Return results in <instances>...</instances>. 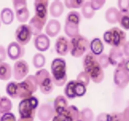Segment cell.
I'll return each mask as SVG.
<instances>
[{
  "label": "cell",
  "instance_id": "6da1fadb",
  "mask_svg": "<svg viewBox=\"0 0 129 121\" xmlns=\"http://www.w3.org/2000/svg\"><path fill=\"white\" fill-rule=\"evenodd\" d=\"M82 66L84 71L89 75L90 80L94 83L100 84L103 81L105 73L99 63L98 56L89 51L83 57Z\"/></svg>",
  "mask_w": 129,
  "mask_h": 121
},
{
  "label": "cell",
  "instance_id": "7a4b0ae2",
  "mask_svg": "<svg viewBox=\"0 0 129 121\" xmlns=\"http://www.w3.org/2000/svg\"><path fill=\"white\" fill-rule=\"evenodd\" d=\"M67 63L62 57L54 58L51 64V75L54 86L61 87L67 81Z\"/></svg>",
  "mask_w": 129,
  "mask_h": 121
},
{
  "label": "cell",
  "instance_id": "3957f363",
  "mask_svg": "<svg viewBox=\"0 0 129 121\" xmlns=\"http://www.w3.org/2000/svg\"><path fill=\"white\" fill-rule=\"evenodd\" d=\"M103 40L111 47L122 48L126 42V34L119 27H114L105 32Z\"/></svg>",
  "mask_w": 129,
  "mask_h": 121
},
{
  "label": "cell",
  "instance_id": "277c9868",
  "mask_svg": "<svg viewBox=\"0 0 129 121\" xmlns=\"http://www.w3.org/2000/svg\"><path fill=\"white\" fill-rule=\"evenodd\" d=\"M82 20V16L77 11H70L67 15L64 25V32L68 37L74 38L80 34L79 25Z\"/></svg>",
  "mask_w": 129,
  "mask_h": 121
},
{
  "label": "cell",
  "instance_id": "5b68a950",
  "mask_svg": "<svg viewBox=\"0 0 129 121\" xmlns=\"http://www.w3.org/2000/svg\"><path fill=\"white\" fill-rule=\"evenodd\" d=\"M39 107V99L36 96L21 100L18 103V111L20 117L34 118Z\"/></svg>",
  "mask_w": 129,
  "mask_h": 121
},
{
  "label": "cell",
  "instance_id": "8992f818",
  "mask_svg": "<svg viewBox=\"0 0 129 121\" xmlns=\"http://www.w3.org/2000/svg\"><path fill=\"white\" fill-rule=\"evenodd\" d=\"M18 99L23 100L28 98L38 91V85L35 76L28 75L23 81L18 82Z\"/></svg>",
  "mask_w": 129,
  "mask_h": 121
},
{
  "label": "cell",
  "instance_id": "52a82bcc",
  "mask_svg": "<svg viewBox=\"0 0 129 121\" xmlns=\"http://www.w3.org/2000/svg\"><path fill=\"white\" fill-rule=\"evenodd\" d=\"M70 53L75 58L84 56L89 52L90 42L85 36L79 34L70 39Z\"/></svg>",
  "mask_w": 129,
  "mask_h": 121
},
{
  "label": "cell",
  "instance_id": "ba28073f",
  "mask_svg": "<svg viewBox=\"0 0 129 121\" xmlns=\"http://www.w3.org/2000/svg\"><path fill=\"white\" fill-rule=\"evenodd\" d=\"M35 78L41 92L44 95H49L53 92L54 85L51 75L46 69L42 68L36 71Z\"/></svg>",
  "mask_w": 129,
  "mask_h": 121
},
{
  "label": "cell",
  "instance_id": "9c48e42d",
  "mask_svg": "<svg viewBox=\"0 0 129 121\" xmlns=\"http://www.w3.org/2000/svg\"><path fill=\"white\" fill-rule=\"evenodd\" d=\"M12 4L18 22L22 23H25L30 18V12L27 8V1L13 0Z\"/></svg>",
  "mask_w": 129,
  "mask_h": 121
},
{
  "label": "cell",
  "instance_id": "30bf717a",
  "mask_svg": "<svg viewBox=\"0 0 129 121\" xmlns=\"http://www.w3.org/2000/svg\"><path fill=\"white\" fill-rule=\"evenodd\" d=\"M113 82L119 90H124L129 85V73L122 66L115 68L113 72Z\"/></svg>",
  "mask_w": 129,
  "mask_h": 121
},
{
  "label": "cell",
  "instance_id": "8fae6325",
  "mask_svg": "<svg viewBox=\"0 0 129 121\" xmlns=\"http://www.w3.org/2000/svg\"><path fill=\"white\" fill-rule=\"evenodd\" d=\"M14 35L15 40H17L16 42L24 46L30 41L33 35L28 24L22 23L15 30Z\"/></svg>",
  "mask_w": 129,
  "mask_h": 121
},
{
  "label": "cell",
  "instance_id": "7c38bea8",
  "mask_svg": "<svg viewBox=\"0 0 129 121\" xmlns=\"http://www.w3.org/2000/svg\"><path fill=\"white\" fill-rule=\"evenodd\" d=\"M29 65L24 59L16 60L12 70V76L16 81L23 80L29 73Z\"/></svg>",
  "mask_w": 129,
  "mask_h": 121
},
{
  "label": "cell",
  "instance_id": "4fadbf2b",
  "mask_svg": "<svg viewBox=\"0 0 129 121\" xmlns=\"http://www.w3.org/2000/svg\"><path fill=\"white\" fill-rule=\"evenodd\" d=\"M7 53L11 60H19L25 54V48L17 42L13 41L10 43L7 46Z\"/></svg>",
  "mask_w": 129,
  "mask_h": 121
},
{
  "label": "cell",
  "instance_id": "5bb4252c",
  "mask_svg": "<svg viewBox=\"0 0 129 121\" xmlns=\"http://www.w3.org/2000/svg\"><path fill=\"white\" fill-rule=\"evenodd\" d=\"M54 48L58 55L61 56H65L70 52V39L64 35H60L56 40Z\"/></svg>",
  "mask_w": 129,
  "mask_h": 121
},
{
  "label": "cell",
  "instance_id": "9a60e30c",
  "mask_svg": "<svg viewBox=\"0 0 129 121\" xmlns=\"http://www.w3.org/2000/svg\"><path fill=\"white\" fill-rule=\"evenodd\" d=\"M35 15L39 19L47 22L49 12V2L48 0H35L34 2Z\"/></svg>",
  "mask_w": 129,
  "mask_h": 121
},
{
  "label": "cell",
  "instance_id": "2e32d148",
  "mask_svg": "<svg viewBox=\"0 0 129 121\" xmlns=\"http://www.w3.org/2000/svg\"><path fill=\"white\" fill-rule=\"evenodd\" d=\"M108 55L110 65L115 68L121 66L125 59L122 49L119 47H111Z\"/></svg>",
  "mask_w": 129,
  "mask_h": 121
},
{
  "label": "cell",
  "instance_id": "e0dca14e",
  "mask_svg": "<svg viewBox=\"0 0 129 121\" xmlns=\"http://www.w3.org/2000/svg\"><path fill=\"white\" fill-rule=\"evenodd\" d=\"M56 115L53 105L42 103L38 109V117L40 121H50Z\"/></svg>",
  "mask_w": 129,
  "mask_h": 121
},
{
  "label": "cell",
  "instance_id": "ac0fdd59",
  "mask_svg": "<svg viewBox=\"0 0 129 121\" xmlns=\"http://www.w3.org/2000/svg\"><path fill=\"white\" fill-rule=\"evenodd\" d=\"M33 42L36 49L39 52H46L50 47V39L46 34L41 33L39 35L35 36Z\"/></svg>",
  "mask_w": 129,
  "mask_h": 121
},
{
  "label": "cell",
  "instance_id": "d6986e66",
  "mask_svg": "<svg viewBox=\"0 0 129 121\" xmlns=\"http://www.w3.org/2000/svg\"><path fill=\"white\" fill-rule=\"evenodd\" d=\"M61 28V25L58 20L51 19L48 21L46 25V34L49 37H55L59 34Z\"/></svg>",
  "mask_w": 129,
  "mask_h": 121
},
{
  "label": "cell",
  "instance_id": "ffe728a7",
  "mask_svg": "<svg viewBox=\"0 0 129 121\" xmlns=\"http://www.w3.org/2000/svg\"><path fill=\"white\" fill-rule=\"evenodd\" d=\"M46 23L47 22L39 19L35 15L32 17L28 23V25L31 29L32 35L34 36H37L41 34L44 25H46Z\"/></svg>",
  "mask_w": 129,
  "mask_h": 121
},
{
  "label": "cell",
  "instance_id": "44dd1931",
  "mask_svg": "<svg viewBox=\"0 0 129 121\" xmlns=\"http://www.w3.org/2000/svg\"><path fill=\"white\" fill-rule=\"evenodd\" d=\"M68 99L64 95H59L55 98L53 103V107L56 114L63 113L69 107Z\"/></svg>",
  "mask_w": 129,
  "mask_h": 121
},
{
  "label": "cell",
  "instance_id": "7402d4cb",
  "mask_svg": "<svg viewBox=\"0 0 129 121\" xmlns=\"http://www.w3.org/2000/svg\"><path fill=\"white\" fill-rule=\"evenodd\" d=\"M64 10V6L63 2L59 0H54L49 6V13L52 17L58 18L63 15Z\"/></svg>",
  "mask_w": 129,
  "mask_h": 121
},
{
  "label": "cell",
  "instance_id": "603a6c76",
  "mask_svg": "<svg viewBox=\"0 0 129 121\" xmlns=\"http://www.w3.org/2000/svg\"><path fill=\"white\" fill-rule=\"evenodd\" d=\"M89 49L92 54L96 56H99L103 53L105 50V45L101 39L95 37L90 42Z\"/></svg>",
  "mask_w": 129,
  "mask_h": 121
},
{
  "label": "cell",
  "instance_id": "cb8c5ba5",
  "mask_svg": "<svg viewBox=\"0 0 129 121\" xmlns=\"http://www.w3.org/2000/svg\"><path fill=\"white\" fill-rule=\"evenodd\" d=\"M15 19V13L10 8H4L0 13V20L6 25H9L13 23Z\"/></svg>",
  "mask_w": 129,
  "mask_h": 121
},
{
  "label": "cell",
  "instance_id": "d4e9b609",
  "mask_svg": "<svg viewBox=\"0 0 129 121\" xmlns=\"http://www.w3.org/2000/svg\"><path fill=\"white\" fill-rule=\"evenodd\" d=\"M120 11L115 7L108 8L105 14V18L106 22L110 24H116L118 23Z\"/></svg>",
  "mask_w": 129,
  "mask_h": 121
},
{
  "label": "cell",
  "instance_id": "484cf974",
  "mask_svg": "<svg viewBox=\"0 0 129 121\" xmlns=\"http://www.w3.org/2000/svg\"><path fill=\"white\" fill-rule=\"evenodd\" d=\"M12 76V68L10 64L3 62L0 63V80L8 81Z\"/></svg>",
  "mask_w": 129,
  "mask_h": 121
},
{
  "label": "cell",
  "instance_id": "4316f807",
  "mask_svg": "<svg viewBox=\"0 0 129 121\" xmlns=\"http://www.w3.org/2000/svg\"><path fill=\"white\" fill-rule=\"evenodd\" d=\"M18 84L17 81H10L6 86V93L10 98L18 99Z\"/></svg>",
  "mask_w": 129,
  "mask_h": 121
},
{
  "label": "cell",
  "instance_id": "83f0119b",
  "mask_svg": "<svg viewBox=\"0 0 129 121\" xmlns=\"http://www.w3.org/2000/svg\"><path fill=\"white\" fill-rule=\"evenodd\" d=\"M76 80H70L66 84L64 88V97L67 99L73 100L77 98L75 94V85Z\"/></svg>",
  "mask_w": 129,
  "mask_h": 121
},
{
  "label": "cell",
  "instance_id": "f1b7e54d",
  "mask_svg": "<svg viewBox=\"0 0 129 121\" xmlns=\"http://www.w3.org/2000/svg\"><path fill=\"white\" fill-rule=\"evenodd\" d=\"M13 107L12 100L6 96L1 97L0 100V113L4 114L5 113L10 112Z\"/></svg>",
  "mask_w": 129,
  "mask_h": 121
},
{
  "label": "cell",
  "instance_id": "f546056e",
  "mask_svg": "<svg viewBox=\"0 0 129 121\" xmlns=\"http://www.w3.org/2000/svg\"><path fill=\"white\" fill-rule=\"evenodd\" d=\"M32 65L36 68L42 69L46 63V58L45 55L41 52L36 53L34 55L32 60Z\"/></svg>",
  "mask_w": 129,
  "mask_h": 121
},
{
  "label": "cell",
  "instance_id": "4dcf8cb0",
  "mask_svg": "<svg viewBox=\"0 0 129 121\" xmlns=\"http://www.w3.org/2000/svg\"><path fill=\"white\" fill-rule=\"evenodd\" d=\"M64 113L68 117H70L72 121H77L80 118V111L76 106L74 105H69Z\"/></svg>",
  "mask_w": 129,
  "mask_h": 121
},
{
  "label": "cell",
  "instance_id": "1f68e13d",
  "mask_svg": "<svg viewBox=\"0 0 129 121\" xmlns=\"http://www.w3.org/2000/svg\"><path fill=\"white\" fill-rule=\"evenodd\" d=\"M81 10L82 15L85 19H92L95 14V12L92 8L90 2H85Z\"/></svg>",
  "mask_w": 129,
  "mask_h": 121
},
{
  "label": "cell",
  "instance_id": "d6a6232c",
  "mask_svg": "<svg viewBox=\"0 0 129 121\" xmlns=\"http://www.w3.org/2000/svg\"><path fill=\"white\" fill-rule=\"evenodd\" d=\"M118 23L125 30H129V12H120Z\"/></svg>",
  "mask_w": 129,
  "mask_h": 121
},
{
  "label": "cell",
  "instance_id": "836d02e7",
  "mask_svg": "<svg viewBox=\"0 0 129 121\" xmlns=\"http://www.w3.org/2000/svg\"><path fill=\"white\" fill-rule=\"evenodd\" d=\"M85 1L83 0H64L63 2L64 6L68 9H79L82 8Z\"/></svg>",
  "mask_w": 129,
  "mask_h": 121
},
{
  "label": "cell",
  "instance_id": "e575fe53",
  "mask_svg": "<svg viewBox=\"0 0 129 121\" xmlns=\"http://www.w3.org/2000/svg\"><path fill=\"white\" fill-rule=\"evenodd\" d=\"M94 117V112L89 107L84 108L80 111V119L82 121H93Z\"/></svg>",
  "mask_w": 129,
  "mask_h": 121
},
{
  "label": "cell",
  "instance_id": "d590c367",
  "mask_svg": "<svg viewBox=\"0 0 129 121\" xmlns=\"http://www.w3.org/2000/svg\"><path fill=\"white\" fill-rule=\"evenodd\" d=\"M76 81L79 83L82 84L83 85L87 86L89 85V83H90V78L89 77V75L86 73L84 71H81L79 73V75L77 76Z\"/></svg>",
  "mask_w": 129,
  "mask_h": 121
},
{
  "label": "cell",
  "instance_id": "8d00e7d4",
  "mask_svg": "<svg viewBox=\"0 0 129 121\" xmlns=\"http://www.w3.org/2000/svg\"><path fill=\"white\" fill-rule=\"evenodd\" d=\"M87 92V87L76 81L75 85V94L77 98L84 97Z\"/></svg>",
  "mask_w": 129,
  "mask_h": 121
},
{
  "label": "cell",
  "instance_id": "74e56055",
  "mask_svg": "<svg viewBox=\"0 0 129 121\" xmlns=\"http://www.w3.org/2000/svg\"><path fill=\"white\" fill-rule=\"evenodd\" d=\"M98 59L99 63L100 64L103 69H106L110 65L108 54L103 53L102 54L98 56Z\"/></svg>",
  "mask_w": 129,
  "mask_h": 121
},
{
  "label": "cell",
  "instance_id": "f35d334b",
  "mask_svg": "<svg viewBox=\"0 0 129 121\" xmlns=\"http://www.w3.org/2000/svg\"><path fill=\"white\" fill-rule=\"evenodd\" d=\"M108 121H125L122 112H113L108 113Z\"/></svg>",
  "mask_w": 129,
  "mask_h": 121
},
{
  "label": "cell",
  "instance_id": "ab89813d",
  "mask_svg": "<svg viewBox=\"0 0 129 121\" xmlns=\"http://www.w3.org/2000/svg\"><path fill=\"white\" fill-rule=\"evenodd\" d=\"M90 3L92 9L95 12V11L100 10L104 7L106 3V1L105 0H92V1H90Z\"/></svg>",
  "mask_w": 129,
  "mask_h": 121
},
{
  "label": "cell",
  "instance_id": "60d3db41",
  "mask_svg": "<svg viewBox=\"0 0 129 121\" xmlns=\"http://www.w3.org/2000/svg\"><path fill=\"white\" fill-rule=\"evenodd\" d=\"M117 4L120 12H129V0H118Z\"/></svg>",
  "mask_w": 129,
  "mask_h": 121
},
{
  "label": "cell",
  "instance_id": "b9f144b4",
  "mask_svg": "<svg viewBox=\"0 0 129 121\" xmlns=\"http://www.w3.org/2000/svg\"><path fill=\"white\" fill-rule=\"evenodd\" d=\"M0 121H17L15 115L12 112H8L2 114Z\"/></svg>",
  "mask_w": 129,
  "mask_h": 121
},
{
  "label": "cell",
  "instance_id": "7bdbcfd3",
  "mask_svg": "<svg viewBox=\"0 0 129 121\" xmlns=\"http://www.w3.org/2000/svg\"><path fill=\"white\" fill-rule=\"evenodd\" d=\"M52 121H72L71 118L68 117L65 113L63 112L60 114H56L52 119Z\"/></svg>",
  "mask_w": 129,
  "mask_h": 121
},
{
  "label": "cell",
  "instance_id": "ee69618b",
  "mask_svg": "<svg viewBox=\"0 0 129 121\" xmlns=\"http://www.w3.org/2000/svg\"><path fill=\"white\" fill-rule=\"evenodd\" d=\"M7 56V50L3 45H0V63L4 62Z\"/></svg>",
  "mask_w": 129,
  "mask_h": 121
},
{
  "label": "cell",
  "instance_id": "f6af8a7d",
  "mask_svg": "<svg viewBox=\"0 0 129 121\" xmlns=\"http://www.w3.org/2000/svg\"><path fill=\"white\" fill-rule=\"evenodd\" d=\"M108 113H106V112L100 113V114H98V115L97 116L95 121H108Z\"/></svg>",
  "mask_w": 129,
  "mask_h": 121
},
{
  "label": "cell",
  "instance_id": "bcb514c9",
  "mask_svg": "<svg viewBox=\"0 0 129 121\" xmlns=\"http://www.w3.org/2000/svg\"><path fill=\"white\" fill-rule=\"evenodd\" d=\"M121 49L125 57H129V41H126Z\"/></svg>",
  "mask_w": 129,
  "mask_h": 121
},
{
  "label": "cell",
  "instance_id": "7dc6e473",
  "mask_svg": "<svg viewBox=\"0 0 129 121\" xmlns=\"http://www.w3.org/2000/svg\"><path fill=\"white\" fill-rule=\"evenodd\" d=\"M125 121H129V106L126 107L122 112Z\"/></svg>",
  "mask_w": 129,
  "mask_h": 121
},
{
  "label": "cell",
  "instance_id": "c3c4849f",
  "mask_svg": "<svg viewBox=\"0 0 129 121\" xmlns=\"http://www.w3.org/2000/svg\"><path fill=\"white\" fill-rule=\"evenodd\" d=\"M121 66L125 68V70L126 71L129 73V57H126L125 59V60Z\"/></svg>",
  "mask_w": 129,
  "mask_h": 121
},
{
  "label": "cell",
  "instance_id": "681fc988",
  "mask_svg": "<svg viewBox=\"0 0 129 121\" xmlns=\"http://www.w3.org/2000/svg\"><path fill=\"white\" fill-rule=\"evenodd\" d=\"M17 121H34V118H22V117H19Z\"/></svg>",
  "mask_w": 129,
  "mask_h": 121
},
{
  "label": "cell",
  "instance_id": "f907efd6",
  "mask_svg": "<svg viewBox=\"0 0 129 121\" xmlns=\"http://www.w3.org/2000/svg\"><path fill=\"white\" fill-rule=\"evenodd\" d=\"M77 121H82V120L80 119H79V120H77Z\"/></svg>",
  "mask_w": 129,
  "mask_h": 121
},
{
  "label": "cell",
  "instance_id": "816d5d0a",
  "mask_svg": "<svg viewBox=\"0 0 129 121\" xmlns=\"http://www.w3.org/2000/svg\"><path fill=\"white\" fill-rule=\"evenodd\" d=\"M0 28H1V20H0Z\"/></svg>",
  "mask_w": 129,
  "mask_h": 121
},
{
  "label": "cell",
  "instance_id": "f5cc1de1",
  "mask_svg": "<svg viewBox=\"0 0 129 121\" xmlns=\"http://www.w3.org/2000/svg\"><path fill=\"white\" fill-rule=\"evenodd\" d=\"M1 117H2V116H1V113H0V118H1Z\"/></svg>",
  "mask_w": 129,
  "mask_h": 121
},
{
  "label": "cell",
  "instance_id": "db71d44e",
  "mask_svg": "<svg viewBox=\"0 0 129 121\" xmlns=\"http://www.w3.org/2000/svg\"><path fill=\"white\" fill-rule=\"evenodd\" d=\"M0 100H1V97H0Z\"/></svg>",
  "mask_w": 129,
  "mask_h": 121
}]
</instances>
